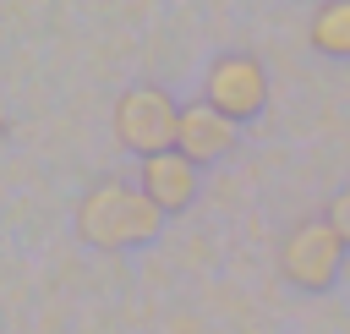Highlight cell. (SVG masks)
Returning <instances> with one entry per match:
<instances>
[{"label": "cell", "instance_id": "1", "mask_svg": "<svg viewBox=\"0 0 350 334\" xmlns=\"http://www.w3.org/2000/svg\"><path fill=\"white\" fill-rule=\"evenodd\" d=\"M164 230V214L126 181H98L77 203V235L98 252H131Z\"/></svg>", "mask_w": 350, "mask_h": 334}, {"label": "cell", "instance_id": "2", "mask_svg": "<svg viewBox=\"0 0 350 334\" xmlns=\"http://www.w3.org/2000/svg\"><path fill=\"white\" fill-rule=\"evenodd\" d=\"M115 142L131 148L137 159H153V153H170L175 148V126H180V104L159 88V82H137L115 99Z\"/></svg>", "mask_w": 350, "mask_h": 334}, {"label": "cell", "instance_id": "3", "mask_svg": "<svg viewBox=\"0 0 350 334\" xmlns=\"http://www.w3.org/2000/svg\"><path fill=\"white\" fill-rule=\"evenodd\" d=\"M339 268H345V241L334 235L328 219H301V224L284 230V241H279V274L295 290L323 296L339 279Z\"/></svg>", "mask_w": 350, "mask_h": 334}, {"label": "cell", "instance_id": "4", "mask_svg": "<svg viewBox=\"0 0 350 334\" xmlns=\"http://www.w3.org/2000/svg\"><path fill=\"white\" fill-rule=\"evenodd\" d=\"M202 99L224 115V120H252L262 115V99H268V71L257 55H219L208 66V82H202Z\"/></svg>", "mask_w": 350, "mask_h": 334}, {"label": "cell", "instance_id": "5", "mask_svg": "<svg viewBox=\"0 0 350 334\" xmlns=\"http://www.w3.org/2000/svg\"><path fill=\"white\" fill-rule=\"evenodd\" d=\"M137 192L170 219V214H186L197 203V164L180 159L175 148L170 153H153V159H137Z\"/></svg>", "mask_w": 350, "mask_h": 334}, {"label": "cell", "instance_id": "6", "mask_svg": "<svg viewBox=\"0 0 350 334\" xmlns=\"http://www.w3.org/2000/svg\"><path fill=\"white\" fill-rule=\"evenodd\" d=\"M230 148H235V120H224L208 99L180 104V126H175V153H180V159H191V164L202 170V164L224 159Z\"/></svg>", "mask_w": 350, "mask_h": 334}, {"label": "cell", "instance_id": "7", "mask_svg": "<svg viewBox=\"0 0 350 334\" xmlns=\"http://www.w3.org/2000/svg\"><path fill=\"white\" fill-rule=\"evenodd\" d=\"M306 44L328 60H350V0H328L306 22Z\"/></svg>", "mask_w": 350, "mask_h": 334}, {"label": "cell", "instance_id": "8", "mask_svg": "<svg viewBox=\"0 0 350 334\" xmlns=\"http://www.w3.org/2000/svg\"><path fill=\"white\" fill-rule=\"evenodd\" d=\"M323 219L334 224V235H339V241H345V252H350V186L328 197V208H323Z\"/></svg>", "mask_w": 350, "mask_h": 334}]
</instances>
